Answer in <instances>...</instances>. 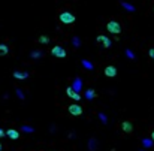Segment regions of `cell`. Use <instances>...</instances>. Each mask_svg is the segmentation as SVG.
Segmentation results:
<instances>
[{"label": "cell", "mask_w": 154, "mask_h": 151, "mask_svg": "<svg viewBox=\"0 0 154 151\" xmlns=\"http://www.w3.org/2000/svg\"><path fill=\"white\" fill-rule=\"evenodd\" d=\"M82 66H84L85 69H88V70H93V65H91L88 60H82Z\"/></svg>", "instance_id": "cell-14"}, {"label": "cell", "mask_w": 154, "mask_h": 151, "mask_svg": "<svg viewBox=\"0 0 154 151\" xmlns=\"http://www.w3.org/2000/svg\"><path fill=\"white\" fill-rule=\"evenodd\" d=\"M151 139H153V142H154V132L151 133Z\"/></svg>", "instance_id": "cell-21"}, {"label": "cell", "mask_w": 154, "mask_h": 151, "mask_svg": "<svg viewBox=\"0 0 154 151\" xmlns=\"http://www.w3.org/2000/svg\"><path fill=\"white\" fill-rule=\"evenodd\" d=\"M5 135H6V132H5L3 129H0V139H2V138H3Z\"/></svg>", "instance_id": "cell-20"}, {"label": "cell", "mask_w": 154, "mask_h": 151, "mask_svg": "<svg viewBox=\"0 0 154 151\" xmlns=\"http://www.w3.org/2000/svg\"><path fill=\"white\" fill-rule=\"evenodd\" d=\"M14 78L18 79V81H24V79L29 78V73L27 72H21V70H15L14 72Z\"/></svg>", "instance_id": "cell-8"}, {"label": "cell", "mask_w": 154, "mask_h": 151, "mask_svg": "<svg viewBox=\"0 0 154 151\" xmlns=\"http://www.w3.org/2000/svg\"><path fill=\"white\" fill-rule=\"evenodd\" d=\"M121 129H123V132H126V133H132V132H133V124H132L130 121H123V123H121Z\"/></svg>", "instance_id": "cell-10"}, {"label": "cell", "mask_w": 154, "mask_h": 151, "mask_svg": "<svg viewBox=\"0 0 154 151\" xmlns=\"http://www.w3.org/2000/svg\"><path fill=\"white\" fill-rule=\"evenodd\" d=\"M126 54H127V57H129V58H135V54L130 51V49H126Z\"/></svg>", "instance_id": "cell-17"}, {"label": "cell", "mask_w": 154, "mask_h": 151, "mask_svg": "<svg viewBox=\"0 0 154 151\" xmlns=\"http://www.w3.org/2000/svg\"><path fill=\"white\" fill-rule=\"evenodd\" d=\"M2 148H3V147H2V142H0V151H2Z\"/></svg>", "instance_id": "cell-22"}, {"label": "cell", "mask_w": 154, "mask_h": 151, "mask_svg": "<svg viewBox=\"0 0 154 151\" xmlns=\"http://www.w3.org/2000/svg\"><path fill=\"white\" fill-rule=\"evenodd\" d=\"M6 136L9 138V139L17 141V139H20V132L18 130H14V129H9V130H6Z\"/></svg>", "instance_id": "cell-9"}, {"label": "cell", "mask_w": 154, "mask_h": 151, "mask_svg": "<svg viewBox=\"0 0 154 151\" xmlns=\"http://www.w3.org/2000/svg\"><path fill=\"white\" fill-rule=\"evenodd\" d=\"M51 55H54L56 58H66L68 53H66V49L63 46L56 45V46H53V49H51Z\"/></svg>", "instance_id": "cell-2"}, {"label": "cell", "mask_w": 154, "mask_h": 151, "mask_svg": "<svg viewBox=\"0 0 154 151\" xmlns=\"http://www.w3.org/2000/svg\"><path fill=\"white\" fill-rule=\"evenodd\" d=\"M41 54H42V53H39V51H37V53L33 51V53H32V57H33V58H41Z\"/></svg>", "instance_id": "cell-16"}, {"label": "cell", "mask_w": 154, "mask_h": 151, "mask_svg": "<svg viewBox=\"0 0 154 151\" xmlns=\"http://www.w3.org/2000/svg\"><path fill=\"white\" fill-rule=\"evenodd\" d=\"M106 30H108L109 33H112V34H120V33H121V26H120L118 21L112 20V21H109V22L106 24Z\"/></svg>", "instance_id": "cell-1"}, {"label": "cell", "mask_w": 154, "mask_h": 151, "mask_svg": "<svg viewBox=\"0 0 154 151\" xmlns=\"http://www.w3.org/2000/svg\"><path fill=\"white\" fill-rule=\"evenodd\" d=\"M96 41L103 45V48H111V45H112L111 39H109L108 36H105V34H99V36L96 37Z\"/></svg>", "instance_id": "cell-5"}, {"label": "cell", "mask_w": 154, "mask_h": 151, "mask_svg": "<svg viewBox=\"0 0 154 151\" xmlns=\"http://www.w3.org/2000/svg\"><path fill=\"white\" fill-rule=\"evenodd\" d=\"M148 54H150V57L154 60V48H151V49H150V51H148Z\"/></svg>", "instance_id": "cell-19"}, {"label": "cell", "mask_w": 154, "mask_h": 151, "mask_svg": "<svg viewBox=\"0 0 154 151\" xmlns=\"http://www.w3.org/2000/svg\"><path fill=\"white\" fill-rule=\"evenodd\" d=\"M58 20L63 24H73L76 21V17L73 14H70V12H61V14L58 15Z\"/></svg>", "instance_id": "cell-3"}, {"label": "cell", "mask_w": 154, "mask_h": 151, "mask_svg": "<svg viewBox=\"0 0 154 151\" xmlns=\"http://www.w3.org/2000/svg\"><path fill=\"white\" fill-rule=\"evenodd\" d=\"M103 73H105V77H108V78H114V77H117V67L112 66V65H109V66L105 67Z\"/></svg>", "instance_id": "cell-6"}, {"label": "cell", "mask_w": 154, "mask_h": 151, "mask_svg": "<svg viewBox=\"0 0 154 151\" xmlns=\"http://www.w3.org/2000/svg\"><path fill=\"white\" fill-rule=\"evenodd\" d=\"M121 6H124L127 11H130V12L135 11V6H132V5H129V3H126V2H121Z\"/></svg>", "instance_id": "cell-15"}, {"label": "cell", "mask_w": 154, "mask_h": 151, "mask_svg": "<svg viewBox=\"0 0 154 151\" xmlns=\"http://www.w3.org/2000/svg\"><path fill=\"white\" fill-rule=\"evenodd\" d=\"M82 106L81 105H78V103H72L70 106H69V114L70 115H73V117H79V115H82Z\"/></svg>", "instance_id": "cell-4"}, {"label": "cell", "mask_w": 154, "mask_h": 151, "mask_svg": "<svg viewBox=\"0 0 154 151\" xmlns=\"http://www.w3.org/2000/svg\"><path fill=\"white\" fill-rule=\"evenodd\" d=\"M66 94L70 97V99H75V100H81V94L78 91H75L72 87H68L66 88Z\"/></svg>", "instance_id": "cell-7"}, {"label": "cell", "mask_w": 154, "mask_h": 151, "mask_svg": "<svg viewBox=\"0 0 154 151\" xmlns=\"http://www.w3.org/2000/svg\"><path fill=\"white\" fill-rule=\"evenodd\" d=\"M23 130L24 132H33V129L30 127V126H23Z\"/></svg>", "instance_id": "cell-18"}, {"label": "cell", "mask_w": 154, "mask_h": 151, "mask_svg": "<svg viewBox=\"0 0 154 151\" xmlns=\"http://www.w3.org/2000/svg\"><path fill=\"white\" fill-rule=\"evenodd\" d=\"M94 96H96V91H94L93 88H88V90L85 91V97H87V99H93Z\"/></svg>", "instance_id": "cell-13"}, {"label": "cell", "mask_w": 154, "mask_h": 151, "mask_svg": "<svg viewBox=\"0 0 154 151\" xmlns=\"http://www.w3.org/2000/svg\"><path fill=\"white\" fill-rule=\"evenodd\" d=\"M8 53H9V48H8V45H6V44H0V57H5V55H8Z\"/></svg>", "instance_id": "cell-11"}, {"label": "cell", "mask_w": 154, "mask_h": 151, "mask_svg": "<svg viewBox=\"0 0 154 151\" xmlns=\"http://www.w3.org/2000/svg\"><path fill=\"white\" fill-rule=\"evenodd\" d=\"M37 42L42 44V45H46V44H49V37H48V36H45V34H42V36H39Z\"/></svg>", "instance_id": "cell-12"}]
</instances>
